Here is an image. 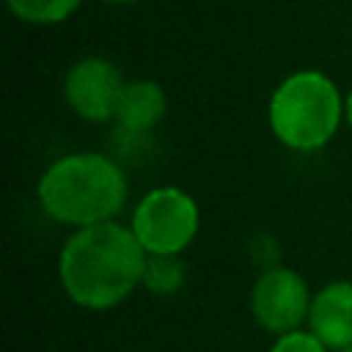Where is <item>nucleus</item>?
<instances>
[{
  "label": "nucleus",
  "mask_w": 352,
  "mask_h": 352,
  "mask_svg": "<svg viewBox=\"0 0 352 352\" xmlns=\"http://www.w3.org/2000/svg\"><path fill=\"white\" fill-rule=\"evenodd\" d=\"M270 352H330V349L308 327H300V330L275 336V344Z\"/></svg>",
  "instance_id": "9b49d317"
},
{
  "label": "nucleus",
  "mask_w": 352,
  "mask_h": 352,
  "mask_svg": "<svg viewBox=\"0 0 352 352\" xmlns=\"http://www.w3.org/2000/svg\"><path fill=\"white\" fill-rule=\"evenodd\" d=\"M82 0H8L14 16L30 25H55L66 19Z\"/></svg>",
  "instance_id": "9d476101"
},
{
  "label": "nucleus",
  "mask_w": 352,
  "mask_h": 352,
  "mask_svg": "<svg viewBox=\"0 0 352 352\" xmlns=\"http://www.w3.org/2000/svg\"><path fill=\"white\" fill-rule=\"evenodd\" d=\"M308 330L330 352L352 346V280H330L314 294Z\"/></svg>",
  "instance_id": "0eeeda50"
},
{
  "label": "nucleus",
  "mask_w": 352,
  "mask_h": 352,
  "mask_svg": "<svg viewBox=\"0 0 352 352\" xmlns=\"http://www.w3.org/2000/svg\"><path fill=\"white\" fill-rule=\"evenodd\" d=\"M146 250L118 220L77 228L58 256V280L66 297L88 311L121 305L143 280Z\"/></svg>",
  "instance_id": "f257e3e1"
},
{
  "label": "nucleus",
  "mask_w": 352,
  "mask_h": 352,
  "mask_svg": "<svg viewBox=\"0 0 352 352\" xmlns=\"http://www.w3.org/2000/svg\"><path fill=\"white\" fill-rule=\"evenodd\" d=\"M126 173L99 151H74L55 160L36 184L44 214L74 231L116 220L126 206Z\"/></svg>",
  "instance_id": "f03ea898"
},
{
  "label": "nucleus",
  "mask_w": 352,
  "mask_h": 352,
  "mask_svg": "<svg viewBox=\"0 0 352 352\" xmlns=\"http://www.w3.org/2000/svg\"><path fill=\"white\" fill-rule=\"evenodd\" d=\"M104 3H135V0H104Z\"/></svg>",
  "instance_id": "ddd939ff"
},
{
  "label": "nucleus",
  "mask_w": 352,
  "mask_h": 352,
  "mask_svg": "<svg viewBox=\"0 0 352 352\" xmlns=\"http://www.w3.org/2000/svg\"><path fill=\"white\" fill-rule=\"evenodd\" d=\"M344 118H346V124L352 126V91H349V96L344 99Z\"/></svg>",
  "instance_id": "f8f14e48"
},
{
  "label": "nucleus",
  "mask_w": 352,
  "mask_h": 352,
  "mask_svg": "<svg viewBox=\"0 0 352 352\" xmlns=\"http://www.w3.org/2000/svg\"><path fill=\"white\" fill-rule=\"evenodd\" d=\"M165 110H168L165 91L154 80H132L121 91L113 121L129 135H143L162 121Z\"/></svg>",
  "instance_id": "6e6552de"
},
{
  "label": "nucleus",
  "mask_w": 352,
  "mask_h": 352,
  "mask_svg": "<svg viewBox=\"0 0 352 352\" xmlns=\"http://www.w3.org/2000/svg\"><path fill=\"white\" fill-rule=\"evenodd\" d=\"M272 135L292 151H316L333 140L344 118V99L336 82L316 69L289 74L270 96Z\"/></svg>",
  "instance_id": "7ed1b4c3"
},
{
  "label": "nucleus",
  "mask_w": 352,
  "mask_h": 352,
  "mask_svg": "<svg viewBox=\"0 0 352 352\" xmlns=\"http://www.w3.org/2000/svg\"><path fill=\"white\" fill-rule=\"evenodd\" d=\"M129 228L148 256H182L198 236L201 212L190 192L165 184L135 204Z\"/></svg>",
  "instance_id": "20e7f679"
},
{
  "label": "nucleus",
  "mask_w": 352,
  "mask_h": 352,
  "mask_svg": "<svg viewBox=\"0 0 352 352\" xmlns=\"http://www.w3.org/2000/svg\"><path fill=\"white\" fill-rule=\"evenodd\" d=\"M124 85L126 80L113 60L88 55L72 63V69L66 72L63 96H66V104L74 110V116L102 124L116 118V107Z\"/></svg>",
  "instance_id": "423d86ee"
},
{
  "label": "nucleus",
  "mask_w": 352,
  "mask_h": 352,
  "mask_svg": "<svg viewBox=\"0 0 352 352\" xmlns=\"http://www.w3.org/2000/svg\"><path fill=\"white\" fill-rule=\"evenodd\" d=\"M314 294L305 278L292 267H267L250 292V314L256 324L272 336H283L308 324Z\"/></svg>",
  "instance_id": "39448f33"
},
{
  "label": "nucleus",
  "mask_w": 352,
  "mask_h": 352,
  "mask_svg": "<svg viewBox=\"0 0 352 352\" xmlns=\"http://www.w3.org/2000/svg\"><path fill=\"white\" fill-rule=\"evenodd\" d=\"M338 352H352V346H349V349H338Z\"/></svg>",
  "instance_id": "4468645a"
},
{
  "label": "nucleus",
  "mask_w": 352,
  "mask_h": 352,
  "mask_svg": "<svg viewBox=\"0 0 352 352\" xmlns=\"http://www.w3.org/2000/svg\"><path fill=\"white\" fill-rule=\"evenodd\" d=\"M184 278L187 270L179 256H146L140 286H146L151 294L165 297V294H176L184 286Z\"/></svg>",
  "instance_id": "1a4fd4ad"
}]
</instances>
